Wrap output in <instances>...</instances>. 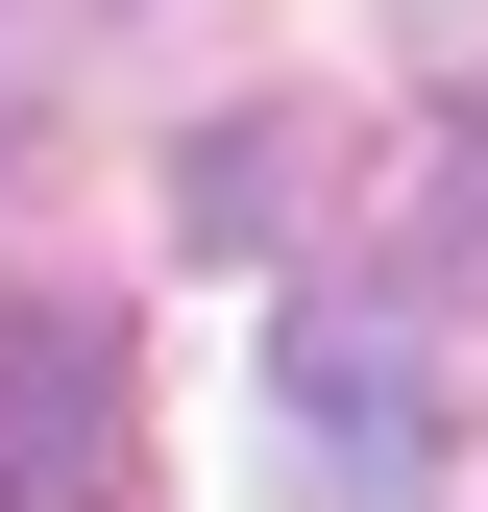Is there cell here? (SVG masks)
Here are the masks:
<instances>
[{
    "mask_svg": "<svg viewBox=\"0 0 488 512\" xmlns=\"http://www.w3.org/2000/svg\"><path fill=\"white\" fill-rule=\"evenodd\" d=\"M269 439L318 512H415L440 488V342H415L391 293H293L269 317Z\"/></svg>",
    "mask_w": 488,
    "mask_h": 512,
    "instance_id": "cell-1",
    "label": "cell"
},
{
    "mask_svg": "<svg viewBox=\"0 0 488 512\" xmlns=\"http://www.w3.org/2000/svg\"><path fill=\"white\" fill-rule=\"evenodd\" d=\"M0 512H122V317L0 293Z\"/></svg>",
    "mask_w": 488,
    "mask_h": 512,
    "instance_id": "cell-2",
    "label": "cell"
},
{
    "mask_svg": "<svg viewBox=\"0 0 488 512\" xmlns=\"http://www.w3.org/2000/svg\"><path fill=\"white\" fill-rule=\"evenodd\" d=\"M293 196H318L293 122H196V244H293Z\"/></svg>",
    "mask_w": 488,
    "mask_h": 512,
    "instance_id": "cell-3",
    "label": "cell"
},
{
    "mask_svg": "<svg viewBox=\"0 0 488 512\" xmlns=\"http://www.w3.org/2000/svg\"><path fill=\"white\" fill-rule=\"evenodd\" d=\"M25 98H49V74H25V0H0V147H25Z\"/></svg>",
    "mask_w": 488,
    "mask_h": 512,
    "instance_id": "cell-4",
    "label": "cell"
},
{
    "mask_svg": "<svg viewBox=\"0 0 488 512\" xmlns=\"http://www.w3.org/2000/svg\"><path fill=\"white\" fill-rule=\"evenodd\" d=\"M464 269H488V147H464Z\"/></svg>",
    "mask_w": 488,
    "mask_h": 512,
    "instance_id": "cell-5",
    "label": "cell"
}]
</instances>
